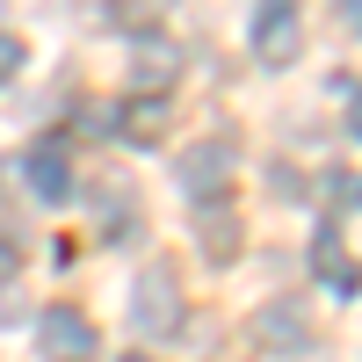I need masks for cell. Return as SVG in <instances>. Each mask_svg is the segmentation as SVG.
<instances>
[{
	"mask_svg": "<svg viewBox=\"0 0 362 362\" xmlns=\"http://www.w3.org/2000/svg\"><path fill=\"white\" fill-rule=\"evenodd\" d=\"M131 319L145 326V334H174V326H181V290H174V268H167V261H145V268H138Z\"/></svg>",
	"mask_w": 362,
	"mask_h": 362,
	"instance_id": "cell-1",
	"label": "cell"
},
{
	"mask_svg": "<svg viewBox=\"0 0 362 362\" xmlns=\"http://www.w3.org/2000/svg\"><path fill=\"white\" fill-rule=\"evenodd\" d=\"M174 181H181V196L189 203H210V196H225L232 189V145H189V153L174 160Z\"/></svg>",
	"mask_w": 362,
	"mask_h": 362,
	"instance_id": "cell-2",
	"label": "cell"
},
{
	"mask_svg": "<svg viewBox=\"0 0 362 362\" xmlns=\"http://www.w3.org/2000/svg\"><path fill=\"white\" fill-rule=\"evenodd\" d=\"M37 341H44L51 362H87V355H95V319H87L80 305H51L37 319Z\"/></svg>",
	"mask_w": 362,
	"mask_h": 362,
	"instance_id": "cell-3",
	"label": "cell"
},
{
	"mask_svg": "<svg viewBox=\"0 0 362 362\" xmlns=\"http://www.w3.org/2000/svg\"><path fill=\"white\" fill-rule=\"evenodd\" d=\"M297 0H261L254 8V58L261 66H290V51H297Z\"/></svg>",
	"mask_w": 362,
	"mask_h": 362,
	"instance_id": "cell-4",
	"label": "cell"
},
{
	"mask_svg": "<svg viewBox=\"0 0 362 362\" xmlns=\"http://www.w3.org/2000/svg\"><path fill=\"white\" fill-rule=\"evenodd\" d=\"M22 181H29L37 203H66L73 196V167H66L58 145H29V153H22Z\"/></svg>",
	"mask_w": 362,
	"mask_h": 362,
	"instance_id": "cell-5",
	"label": "cell"
},
{
	"mask_svg": "<svg viewBox=\"0 0 362 362\" xmlns=\"http://www.w3.org/2000/svg\"><path fill=\"white\" fill-rule=\"evenodd\" d=\"M254 334L261 341H305V312H297V305H268Z\"/></svg>",
	"mask_w": 362,
	"mask_h": 362,
	"instance_id": "cell-6",
	"label": "cell"
},
{
	"mask_svg": "<svg viewBox=\"0 0 362 362\" xmlns=\"http://www.w3.org/2000/svg\"><path fill=\"white\" fill-rule=\"evenodd\" d=\"M319 276L334 283L341 297H348V290L362 283V276H355V261H341V247H334V232H319Z\"/></svg>",
	"mask_w": 362,
	"mask_h": 362,
	"instance_id": "cell-7",
	"label": "cell"
},
{
	"mask_svg": "<svg viewBox=\"0 0 362 362\" xmlns=\"http://www.w3.org/2000/svg\"><path fill=\"white\" fill-rule=\"evenodd\" d=\"M109 8H116L124 29H153V22H167V8H181V0H109Z\"/></svg>",
	"mask_w": 362,
	"mask_h": 362,
	"instance_id": "cell-8",
	"label": "cell"
},
{
	"mask_svg": "<svg viewBox=\"0 0 362 362\" xmlns=\"http://www.w3.org/2000/svg\"><path fill=\"white\" fill-rule=\"evenodd\" d=\"M160 124H167V102H160V95L131 102V116H124V131H131V138H160Z\"/></svg>",
	"mask_w": 362,
	"mask_h": 362,
	"instance_id": "cell-9",
	"label": "cell"
},
{
	"mask_svg": "<svg viewBox=\"0 0 362 362\" xmlns=\"http://www.w3.org/2000/svg\"><path fill=\"white\" fill-rule=\"evenodd\" d=\"M15 66H22V44H15V37H0V73H15Z\"/></svg>",
	"mask_w": 362,
	"mask_h": 362,
	"instance_id": "cell-10",
	"label": "cell"
},
{
	"mask_svg": "<svg viewBox=\"0 0 362 362\" xmlns=\"http://www.w3.org/2000/svg\"><path fill=\"white\" fill-rule=\"evenodd\" d=\"M348 131L362 138V87H348Z\"/></svg>",
	"mask_w": 362,
	"mask_h": 362,
	"instance_id": "cell-11",
	"label": "cell"
},
{
	"mask_svg": "<svg viewBox=\"0 0 362 362\" xmlns=\"http://www.w3.org/2000/svg\"><path fill=\"white\" fill-rule=\"evenodd\" d=\"M341 22H348V29H362V0H341Z\"/></svg>",
	"mask_w": 362,
	"mask_h": 362,
	"instance_id": "cell-12",
	"label": "cell"
},
{
	"mask_svg": "<svg viewBox=\"0 0 362 362\" xmlns=\"http://www.w3.org/2000/svg\"><path fill=\"white\" fill-rule=\"evenodd\" d=\"M116 362H153V355H116Z\"/></svg>",
	"mask_w": 362,
	"mask_h": 362,
	"instance_id": "cell-13",
	"label": "cell"
}]
</instances>
